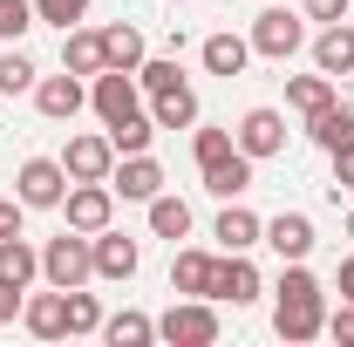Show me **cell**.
<instances>
[{"instance_id":"8992f818","label":"cell","mask_w":354,"mask_h":347,"mask_svg":"<svg viewBox=\"0 0 354 347\" xmlns=\"http://www.w3.org/2000/svg\"><path fill=\"white\" fill-rule=\"evenodd\" d=\"M157 334L171 347H212L218 341V313H212V300H177L164 320H157Z\"/></svg>"},{"instance_id":"9a60e30c","label":"cell","mask_w":354,"mask_h":347,"mask_svg":"<svg viewBox=\"0 0 354 347\" xmlns=\"http://www.w3.org/2000/svg\"><path fill=\"white\" fill-rule=\"evenodd\" d=\"M259 238H266V245H272L286 265H293V259H307V252H313V218H307V212H279Z\"/></svg>"},{"instance_id":"484cf974","label":"cell","mask_w":354,"mask_h":347,"mask_svg":"<svg viewBox=\"0 0 354 347\" xmlns=\"http://www.w3.org/2000/svg\"><path fill=\"white\" fill-rule=\"evenodd\" d=\"M102 55H109V68H143V28H130V21H116V28H102Z\"/></svg>"},{"instance_id":"b9f144b4","label":"cell","mask_w":354,"mask_h":347,"mask_svg":"<svg viewBox=\"0 0 354 347\" xmlns=\"http://www.w3.org/2000/svg\"><path fill=\"white\" fill-rule=\"evenodd\" d=\"M171 7H177V0H171Z\"/></svg>"},{"instance_id":"4fadbf2b","label":"cell","mask_w":354,"mask_h":347,"mask_svg":"<svg viewBox=\"0 0 354 347\" xmlns=\"http://www.w3.org/2000/svg\"><path fill=\"white\" fill-rule=\"evenodd\" d=\"M212 300H232V306H252L259 300V265L245 252H225L218 272H212Z\"/></svg>"},{"instance_id":"836d02e7","label":"cell","mask_w":354,"mask_h":347,"mask_svg":"<svg viewBox=\"0 0 354 347\" xmlns=\"http://www.w3.org/2000/svg\"><path fill=\"white\" fill-rule=\"evenodd\" d=\"M191 150H198V171H205V164H218L225 150H239V136H232V130H198Z\"/></svg>"},{"instance_id":"ffe728a7","label":"cell","mask_w":354,"mask_h":347,"mask_svg":"<svg viewBox=\"0 0 354 347\" xmlns=\"http://www.w3.org/2000/svg\"><path fill=\"white\" fill-rule=\"evenodd\" d=\"M259 232H266V225H259L252 212H245L239 198H232V205L218 212V225H212V238H218L225 252H252V245H259Z\"/></svg>"},{"instance_id":"8d00e7d4","label":"cell","mask_w":354,"mask_h":347,"mask_svg":"<svg viewBox=\"0 0 354 347\" xmlns=\"http://www.w3.org/2000/svg\"><path fill=\"white\" fill-rule=\"evenodd\" d=\"M300 7H307V21H320V28H327V21H348L354 0H300Z\"/></svg>"},{"instance_id":"1f68e13d","label":"cell","mask_w":354,"mask_h":347,"mask_svg":"<svg viewBox=\"0 0 354 347\" xmlns=\"http://www.w3.org/2000/svg\"><path fill=\"white\" fill-rule=\"evenodd\" d=\"M82 14H88V0H35V21H48V28H62V35H68V28H75Z\"/></svg>"},{"instance_id":"f546056e","label":"cell","mask_w":354,"mask_h":347,"mask_svg":"<svg viewBox=\"0 0 354 347\" xmlns=\"http://www.w3.org/2000/svg\"><path fill=\"white\" fill-rule=\"evenodd\" d=\"M35 82H41V75H35V62L21 55V41H14L7 55H0V95H21V88H35Z\"/></svg>"},{"instance_id":"ba28073f","label":"cell","mask_w":354,"mask_h":347,"mask_svg":"<svg viewBox=\"0 0 354 347\" xmlns=\"http://www.w3.org/2000/svg\"><path fill=\"white\" fill-rule=\"evenodd\" d=\"M232 136H239V150H245L252 164H266V157L286 150V116H279V109H245Z\"/></svg>"},{"instance_id":"f35d334b","label":"cell","mask_w":354,"mask_h":347,"mask_svg":"<svg viewBox=\"0 0 354 347\" xmlns=\"http://www.w3.org/2000/svg\"><path fill=\"white\" fill-rule=\"evenodd\" d=\"M21 212H28L21 198H0V238H21Z\"/></svg>"},{"instance_id":"cb8c5ba5","label":"cell","mask_w":354,"mask_h":347,"mask_svg":"<svg viewBox=\"0 0 354 347\" xmlns=\"http://www.w3.org/2000/svg\"><path fill=\"white\" fill-rule=\"evenodd\" d=\"M150 123H157V130H191V123H198V95H191V82L150 95Z\"/></svg>"},{"instance_id":"7c38bea8","label":"cell","mask_w":354,"mask_h":347,"mask_svg":"<svg viewBox=\"0 0 354 347\" xmlns=\"http://www.w3.org/2000/svg\"><path fill=\"white\" fill-rule=\"evenodd\" d=\"M136 265H143V252H136V238H123V232H95V279H109V286H123V279H136Z\"/></svg>"},{"instance_id":"ac0fdd59","label":"cell","mask_w":354,"mask_h":347,"mask_svg":"<svg viewBox=\"0 0 354 347\" xmlns=\"http://www.w3.org/2000/svg\"><path fill=\"white\" fill-rule=\"evenodd\" d=\"M205 191L225 198V205L245 198V191H252V157H245V150H225L218 164H205Z\"/></svg>"},{"instance_id":"4316f807","label":"cell","mask_w":354,"mask_h":347,"mask_svg":"<svg viewBox=\"0 0 354 347\" xmlns=\"http://www.w3.org/2000/svg\"><path fill=\"white\" fill-rule=\"evenodd\" d=\"M150 232H157V238H191V205H184V198H171V191H157V198H150Z\"/></svg>"},{"instance_id":"d590c367","label":"cell","mask_w":354,"mask_h":347,"mask_svg":"<svg viewBox=\"0 0 354 347\" xmlns=\"http://www.w3.org/2000/svg\"><path fill=\"white\" fill-rule=\"evenodd\" d=\"M327 334H334L341 347H354V300H341L334 313H327Z\"/></svg>"},{"instance_id":"44dd1931","label":"cell","mask_w":354,"mask_h":347,"mask_svg":"<svg viewBox=\"0 0 354 347\" xmlns=\"http://www.w3.org/2000/svg\"><path fill=\"white\" fill-rule=\"evenodd\" d=\"M198 55H205V68H212V75H225V82H232V75H245V62H252V41L225 28V35H212Z\"/></svg>"},{"instance_id":"f1b7e54d","label":"cell","mask_w":354,"mask_h":347,"mask_svg":"<svg viewBox=\"0 0 354 347\" xmlns=\"http://www.w3.org/2000/svg\"><path fill=\"white\" fill-rule=\"evenodd\" d=\"M62 306H68V334H102V306H95V293L68 286V293H62Z\"/></svg>"},{"instance_id":"3957f363","label":"cell","mask_w":354,"mask_h":347,"mask_svg":"<svg viewBox=\"0 0 354 347\" xmlns=\"http://www.w3.org/2000/svg\"><path fill=\"white\" fill-rule=\"evenodd\" d=\"M88 102H95L102 130H116V123H130V116H143V82H136L130 68H102V75L88 82Z\"/></svg>"},{"instance_id":"5bb4252c","label":"cell","mask_w":354,"mask_h":347,"mask_svg":"<svg viewBox=\"0 0 354 347\" xmlns=\"http://www.w3.org/2000/svg\"><path fill=\"white\" fill-rule=\"evenodd\" d=\"M313 68L320 75H354V21H327L320 35H313Z\"/></svg>"},{"instance_id":"d4e9b609","label":"cell","mask_w":354,"mask_h":347,"mask_svg":"<svg viewBox=\"0 0 354 347\" xmlns=\"http://www.w3.org/2000/svg\"><path fill=\"white\" fill-rule=\"evenodd\" d=\"M102 341H109V347H150V341H157V320L136 313V306H123V313L102 320Z\"/></svg>"},{"instance_id":"8fae6325","label":"cell","mask_w":354,"mask_h":347,"mask_svg":"<svg viewBox=\"0 0 354 347\" xmlns=\"http://www.w3.org/2000/svg\"><path fill=\"white\" fill-rule=\"evenodd\" d=\"M109 191H116V198H136V205H150V198L164 191V164H157L150 150H136V157H123V164L109 171Z\"/></svg>"},{"instance_id":"6da1fadb","label":"cell","mask_w":354,"mask_h":347,"mask_svg":"<svg viewBox=\"0 0 354 347\" xmlns=\"http://www.w3.org/2000/svg\"><path fill=\"white\" fill-rule=\"evenodd\" d=\"M272 327H279V341H313V334H327V293H320V279H313L300 259L286 265L279 286H272Z\"/></svg>"},{"instance_id":"7402d4cb","label":"cell","mask_w":354,"mask_h":347,"mask_svg":"<svg viewBox=\"0 0 354 347\" xmlns=\"http://www.w3.org/2000/svg\"><path fill=\"white\" fill-rule=\"evenodd\" d=\"M21 320H28V334H41V341H62V334H68L62 286H55V293H35V300H21Z\"/></svg>"},{"instance_id":"277c9868","label":"cell","mask_w":354,"mask_h":347,"mask_svg":"<svg viewBox=\"0 0 354 347\" xmlns=\"http://www.w3.org/2000/svg\"><path fill=\"white\" fill-rule=\"evenodd\" d=\"M252 55H266V62H293L300 48H307V21L300 14H286V7H266L259 21H252Z\"/></svg>"},{"instance_id":"e0dca14e","label":"cell","mask_w":354,"mask_h":347,"mask_svg":"<svg viewBox=\"0 0 354 347\" xmlns=\"http://www.w3.org/2000/svg\"><path fill=\"white\" fill-rule=\"evenodd\" d=\"M62 68H68V75H102V68H109V55H102V35L75 21V28L62 35Z\"/></svg>"},{"instance_id":"74e56055","label":"cell","mask_w":354,"mask_h":347,"mask_svg":"<svg viewBox=\"0 0 354 347\" xmlns=\"http://www.w3.org/2000/svg\"><path fill=\"white\" fill-rule=\"evenodd\" d=\"M341 191H354V143L334 150V198H341Z\"/></svg>"},{"instance_id":"d6986e66","label":"cell","mask_w":354,"mask_h":347,"mask_svg":"<svg viewBox=\"0 0 354 347\" xmlns=\"http://www.w3.org/2000/svg\"><path fill=\"white\" fill-rule=\"evenodd\" d=\"M41 272V252L28 238H0V293H28Z\"/></svg>"},{"instance_id":"ab89813d","label":"cell","mask_w":354,"mask_h":347,"mask_svg":"<svg viewBox=\"0 0 354 347\" xmlns=\"http://www.w3.org/2000/svg\"><path fill=\"white\" fill-rule=\"evenodd\" d=\"M334 286H341V300H354V259H341V272H334Z\"/></svg>"},{"instance_id":"7a4b0ae2","label":"cell","mask_w":354,"mask_h":347,"mask_svg":"<svg viewBox=\"0 0 354 347\" xmlns=\"http://www.w3.org/2000/svg\"><path fill=\"white\" fill-rule=\"evenodd\" d=\"M41 279L62 286V293H68V286H88V279H95V238L75 232V225H68L62 238H48L41 245Z\"/></svg>"},{"instance_id":"4dcf8cb0","label":"cell","mask_w":354,"mask_h":347,"mask_svg":"<svg viewBox=\"0 0 354 347\" xmlns=\"http://www.w3.org/2000/svg\"><path fill=\"white\" fill-rule=\"evenodd\" d=\"M150 136H157V123L150 116H130V123L109 130V143H116V157H136V150H150Z\"/></svg>"},{"instance_id":"e575fe53","label":"cell","mask_w":354,"mask_h":347,"mask_svg":"<svg viewBox=\"0 0 354 347\" xmlns=\"http://www.w3.org/2000/svg\"><path fill=\"white\" fill-rule=\"evenodd\" d=\"M136 82H143V95L177 88V82H184V75H177V55H171V62H143V68H136Z\"/></svg>"},{"instance_id":"30bf717a","label":"cell","mask_w":354,"mask_h":347,"mask_svg":"<svg viewBox=\"0 0 354 347\" xmlns=\"http://www.w3.org/2000/svg\"><path fill=\"white\" fill-rule=\"evenodd\" d=\"M82 102H88V88H82V75H68V68L35 82V109H41L48 123H75V116H82Z\"/></svg>"},{"instance_id":"603a6c76","label":"cell","mask_w":354,"mask_h":347,"mask_svg":"<svg viewBox=\"0 0 354 347\" xmlns=\"http://www.w3.org/2000/svg\"><path fill=\"white\" fill-rule=\"evenodd\" d=\"M307 136L327 150V157H334L341 143H354V109H348V102H327V109H313V116H307Z\"/></svg>"},{"instance_id":"52a82bcc","label":"cell","mask_w":354,"mask_h":347,"mask_svg":"<svg viewBox=\"0 0 354 347\" xmlns=\"http://www.w3.org/2000/svg\"><path fill=\"white\" fill-rule=\"evenodd\" d=\"M62 171H68V184H109V171H116V143H109V136H68Z\"/></svg>"},{"instance_id":"d6a6232c","label":"cell","mask_w":354,"mask_h":347,"mask_svg":"<svg viewBox=\"0 0 354 347\" xmlns=\"http://www.w3.org/2000/svg\"><path fill=\"white\" fill-rule=\"evenodd\" d=\"M35 28V0H0V41H21Z\"/></svg>"},{"instance_id":"60d3db41","label":"cell","mask_w":354,"mask_h":347,"mask_svg":"<svg viewBox=\"0 0 354 347\" xmlns=\"http://www.w3.org/2000/svg\"><path fill=\"white\" fill-rule=\"evenodd\" d=\"M348 238H354V212H348Z\"/></svg>"},{"instance_id":"9c48e42d","label":"cell","mask_w":354,"mask_h":347,"mask_svg":"<svg viewBox=\"0 0 354 347\" xmlns=\"http://www.w3.org/2000/svg\"><path fill=\"white\" fill-rule=\"evenodd\" d=\"M62 212H68V225H75V232H88V238H95V232L116 218V191H109V184H68Z\"/></svg>"},{"instance_id":"5b68a950","label":"cell","mask_w":354,"mask_h":347,"mask_svg":"<svg viewBox=\"0 0 354 347\" xmlns=\"http://www.w3.org/2000/svg\"><path fill=\"white\" fill-rule=\"evenodd\" d=\"M14 198H21L28 212H55V205L68 198V171H62V157H28V164L14 171Z\"/></svg>"},{"instance_id":"2e32d148","label":"cell","mask_w":354,"mask_h":347,"mask_svg":"<svg viewBox=\"0 0 354 347\" xmlns=\"http://www.w3.org/2000/svg\"><path fill=\"white\" fill-rule=\"evenodd\" d=\"M212 272H218L212 252H177L171 259V293L177 300H212Z\"/></svg>"},{"instance_id":"83f0119b","label":"cell","mask_w":354,"mask_h":347,"mask_svg":"<svg viewBox=\"0 0 354 347\" xmlns=\"http://www.w3.org/2000/svg\"><path fill=\"white\" fill-rule=\"evenodd\" d=\"M286 102H293L300 116L327 109V102H334V75H320V68H313V75H293V82H286Z\"/></svg>"}]
</instances>
